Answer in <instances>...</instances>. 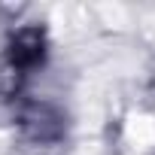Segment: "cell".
Returning <instances> with one entry per match:
<instances>
[{"label":"cell","instance_id":"obj_1","mask_svg":"<svg viewBox=\"0 0 155 155\" xmlns=\"http://www.w3.org/2000/svg\"><path fill=\"white\" fill-rule=\"evenodd\" d=\"M46 58V34L40 28H21L9 37L6 43V55H3V79L9 82V91L12 85L18 88V82L28 76V70L40 67Z\"/></svg>","mask_w":155,"mask_h":155},{"label":"cell","instance_id":"obj_2","mask_svg":"<svg viewBox=\"0 0 155 155\" xmlns=\"http://www.w3.org/2000/svg\"><path fill=\"white\" fill-rule=\"evenodd\" d=\"M25 131H28V137L34 143L58 140V119H49V110L46 107H34L25 116Z\"/></svg>","mask_w":155,"mask_h":155}]
</instances>
